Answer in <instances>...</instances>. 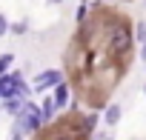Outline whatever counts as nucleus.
Returning a JSON list of instances; mask_svg holds the SVG:
<instances>
[{"mask_svg": "<svg viewBox=\"0 0 146 140\" xmlns=\"http://www.w3.org/2000/svg\"><path fill=\"white\" fill-rule=\"evenodd\" d=\"M143 6H146V0H143Z\"/></svg>", "mask_w": 146, "mask_h": 140, "instance_id": "obj_20", "label": "nucleus"}, {"mask_svg": "<svg viewBox=\"0 0 146 140\" xmlns=\"http://www.w3.org/2000/svg\"><path fill=\"white\" fill-rule=\"evenodd\" d=\"M17 120L23 123V134H37L46 126L43 123V114H40V106L37 103H29V100H26V109H23V114Z\"/></svg>", "mask_w": 146, "mask_h": 140, "instance_id": "obj_2", "label": "nucleus"}, {"mask_svg": "<svg viewBox=\"0 0 146 140\" xmlns=\"http://www.w3.org/2000/svg\"><path fill=\"white\" fill-rule=\"evenodd\" d=\"M9 140H23V134H9Z\"/></svg>", "mask_w": 146, "mask_h": 140, "instance_id": "obj_16", "label": "nucleus"}, {"mask_svg": "<svg viewBox=\"0 0 146 140\" xmlns=\"http://www.w3.org/2000/svg\"><path fill=\"white\" fill-rule=\"evenodd\" d=\"M9 32H12V34H26V32H29V23H26V20H15V23L9 26Z\"/></svg>", "mask_w": 146, "mask_h": 140, "instance_id": "obj_11", "label": "nucleus"}, {"mask_svg": "<svg viewBox=\"0 0 146 140\" xmlns=\"http://www.w3.org/2000/svg\"><path fill=\"white\" fill-rule=\"evenodd\" d=\"M143 97H146V86H143Z\"/></svg>", "mask_w": 146, "mask_h": 140, "instance_id": "obj_19", "label": "nucleus"}, {"mask_svg": "<svg viewBox=\"0 0 146 140\" xmlns=\"http://www.w3.org/2000/svg\"><path fill=\"white\" fill-rule=\"evenodd\" d=\"M83 129H80V117L78 120H63L57 131H52L46 140H83Z\"/></svg>", "mask_w": 146, "mask_h": 140, "instance_id": "obj_3", "label": "nucleus"}, {"mask_svg": "<svg viewBox=\"0 0 146 140\" xmlns=\"http://www.w3.org/2000/svg\"><path fill=\"white\" fill-rule=\"evenodd\" d=\"M26 109V100H3V112H9L12 117H20Z\"/></svg>", "mask_w": 146, "mask_h": 140, "instance_id": "obj_8", "label": "nucleus"}, {"mask_svg": "<svg viewBox=\"0 0 146 140\" xmlns=\"http://www.w3.org/2000/svg\"><path fill=\"white\" fill-rule=\"evenodd\" d=\"M86 12H89V6H86V3H80V6H78V12H75V17H78V23H83V17H86Z\"/></svg>", "mask_w": 146, "mask_h": 140, "instance_id": "obj_14", "label": "nucleus"}, {"mask_svg": "<svg viewBox=\"0 0 146 140\" xmlns=\"http://www.w3.org/2000/svg\"><path fill=\"white\" fill-rule=\"evenodd\" d=\"M120 117H123V106H120V103H106V109H103V123H106V126H117Z\"/></svg>", "mask_w": 146, "mask_h": 140, "instance_id": "obj_6", "label": "nucleus"}, {"mask_svg": "<svg viewBox=\"0 0 146 140\" xmlns=\"http://www.w3.org/2000/svg\"><path fill=\"white\" fill-rule=\"evenodd\" d=\"M140 54H143V60H146V40H143V52H140Z\"/></svg>", "mask_w": 146, "mask_h": 140, "instance_id": "obj_17", "label": "nucleus"}, {"mask_svg": "<svg viewBox=\"0 0 146 140\" xmlns=\"http://www.w3.org/2000/svg\"><path fill=\"white\" fill-rule=\"evenodd\" d=\"M9 26H12V23H9V17L0 12V37H6V34H9Z\"/></svg>", "mask_w": 146, "mask_h": 140, "instance_id": "obj_13", "label": "nucleus"}, {"mask_svg": "<svg viewBox=\"0 0 146 140\" xmlns=\"http://www.w3.org/2000/svg\"><path fill=\"white\" fill-rule=\"evenodd\" d=\"M143 63H146V60H143Z\"/></svg>", "mask_w": 146, "mask_h": 140, "instance_id": "obj_21", "label": "nucleus"}, {"mask_svg": "<svg viewBox=\"0 0 146 140\" xmlns=\"http://www.w3.org/2000/svg\"><path fill=\"white\" fill-rule=\"evenodd\" d=\"M95 126H98V114H95V112L80 117V129H83V134H92V131H95Z\"/></svg>", "mask_w": 146, "mask_h": 140, "instance_id": "obj_9", "label": "nucleus"}, {"mask_svg": "<svg viewBox=\"0 0 146 140\" xmlns=\"http://www.w3.org/2000/svg\"><path fill=\"white\" fill-rule=\"evenodd\" d=\"M135 40H140V43L146 40V23H143V20H140V23H135Z\"/></svg>", "mask_w": 146, "mask_h": 140, "instance_id": "obj_12", "label": "nucleus"}, {"mask_svg": "<svg viewBox=\"0 0 146 140\" xmlns=\"http://www.w3.org/2000/svg\"><path fill=\"white\" fill-rule=\"evenodd\" d=\"M49 3H54V6H57V3H63V0H49Z\"/></svg>", "mask_w": 146, "mask_h": 140, "instance_id": "obj_18", "label": "nucleus"}, {"mask_svg": "<svg viewBox=\"0 0 146 140\" xmlns=\"http://www.w3.org/2000/svg\"><path fill=\"white\" fill-rule=\"evenodd\" d=\"M52 100H54V109H57V112H63V109L69 106V100H72V89H69L66 80L57 83V86L52 89Z\"/></svg>", "mask_w": 146, "mask_h": 140, "instance_id": "obj_5", "label": "nucleus"}, {"mask_svg": "<svg viewBox=\"0 0 146 140\" xmlns=\"http://www.w3.org/2000/svg\"><path fill=\"white\" fill-rule=\"evenodd\" d=\"M57 83H63V72H57V69H46V72H40L32 80V89L35 92H46V89H54Z\"/></svg>", "mask_w": 146, "mask_h": 140, "instance_id": "obj_4", "label": "nucleus"}, {"mask_svg": "<svg viewBox=\"0 0 146 140\" xmlns=\"http://www.w3.org/2000/svg\"><path fill=\"white\" fill-rule=\"evenodd\" d=\"M40 114H43V123H54V117H57V109H54V100H52V94L40 103Z\"/></svg>", "mask_w": 146, "mask_h": 140, "instance_id": "obj_7", "label": "nucleus"}, {"mask_svg": "<svg viewBox=\"0 0 146 140\" xmlns=\"http://www.w3.org/2000/svg\"><path fill=\"white\" fill-rule=\"evenodd\" d=\"M132 46H135V26H129V23H115L112 32H109V52H112V57H117V60L129 57Z\"/></svg>", "mask_w": 146, "mask_h": 140, "instance_id": "obj_1", "label": "nucleus"}, {"mask_svg": "<svg viewBox=\"0 0 146 140\" xmlns=\"http://www.w3.org/2000/svg\"><path fill=\"white\" fill-rule=\"evenodd\" d=\"M95 140H115V137H112V134H98Z\"/></svg>", "mask_w": 146, "mask_h": 140, "instance_id": "obj_15", "label": "nucleus"}, {"mask_svg": "<svg viewBox=\"0 0 146 140\" xmlns=\"http://www.w3.org/2000/svg\"><path fill=\"white\" fill-rule=\"evenodd\" d=\"M12 63H15V57H12V52H6V54H0V77H3L9 69H12Z\"/></svg>", "mask_w": 146, "mask_h": 140, "instance_id": "obj_10", "label": "nucleus"}]
</instances>
